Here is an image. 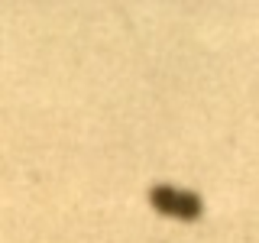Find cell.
<instances>
[{
    "instance_id": "6da1fadb",
    "label": "cell",
    "mask_w": 259,
    "mask_h": 243,
    "mask_svg": "<svg viewBox=\"0 0 259 243\" xmlns=\"http://www.w3.org/2000/svg\"><path fill=\"white\" fill-rule=\"evenodd\" d=\"M149 205L165 217H182V221H198L201 211H204V201L194 191H178L172 185H156L149 188Z\"/></svg>"
}]
</instances>
